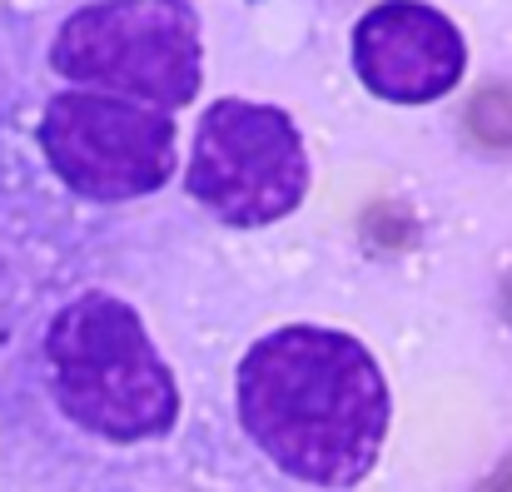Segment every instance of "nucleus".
<instances>
[{
    "instance_id": "6",
    "label": "nucleus",
    "mask_w": 512,
    "mask_h": 492,
    "mask_svg": "<svg viewBox=\"0 0 512 492\" xmlns=\"http://www.w3.org/2000/svg\"><path fill=\"white\" fill-rule=\"evenodd\" d=\"M353 70L388 105H428L458 90L468 70L463 30L423 0H378L353 25Z\"/></svg>"
},
{
    "instance_id": "7",
    "label": "nucleus",
    "mask_w": 512,
    "mask_h": 492,
    "mask_svg": "<svg viewBox=\"0 0 512 492\" xmlns=\"http://www.w3.org/2000/svg\"><path fill=\"white\" fill-rule=\"evenodd\" d=\"M468 130L493 150L512 145V90H483L468 110Z\"/></svg>"
},
{
    "instance_id": "4",
    "label": "nucleus",
    "mask_w": 512,
    "mask_h": 492,
    "mask_svg": "<svg viewBox=\"0 0 512 492\" xmlns=\"http://www.w3.org/2000/svg\"><path fill=\"white\" fill-rule=\"evenodd\" d=\"M184 189L229 229H269L289 219L309 194L299 125L279 105L214 100L194 125Z\"/></svg>"
},
{
    "instance_id": "8",
    "label": "nucleus",
    "mask_w": 512,
    "mask_h": 492,
    "mask_svg": "<svg viewBox=\"0 0 512 492\" xmlns=\"http://www.w3.org/2000/svg\"><path fill=\"white\" fill-rule=\"evenodd\" d=\"M488 492H512V468H508V473H498V478L488 483Z\"/></svg>"
},
{
    "instance_id": "5",
    "label": "nucleus",
    "mask_w": 512,
    "mask_h": 492,
    "mask_svg": "<svg viewBox=\"0 0 512 492\" xmlns=\"http://www.w3.org/2000/svg\"><path fill=\"white\" fill-rule=\"evenodd\" d=\"M40 150L50 169L95 204H125L155 194L174 174V120L165 110L100 95V90H65L45 105Z\"/></svg>"
},
{
    "instance_id": "2",
    "label": "nucleus",
    "mask_w": 512,
    "mask_h": 492,
    "mask_svg": "<svg viewBox=\"0 0 512 492\" xmlns=\"http://www.w3.org/2000/svg\"><path fill=\"white\" fill-rule=\"evenodd\" d=\"M45 358L60 413L105 443L165 438L179 418L170 363L150 343L140 314L115 294L70 299L50 319Z\"/></svg>"
},
{
    "instance_id": "1",
    "label": "nucleus",
    "mask_w": 512,
    "mask_h": 492,
    "mask_svg": "<svg viewBox=\"0 0 512 492\" xmlns=\"http://www.w3.org/2000/svg\"><path fill=\"white\" fill-rule=\"evenodd\" d=\"M249 443L294 483L353 488L373 473L393 398L378 358L339 328L289 324L264 333L234 378Z\"/></svg>"
},
{
    "instance_id": "3",
    "label": "nucleus",
    "mask_w": 512,
    "mask_h": 492,
    "mask_svg": "<svg viewBox=\"0 0 512 492\" xmlns=\"http://www.w3.org/2000/svg\"><path fill=\"white\" fill-rule=\"evenodd\" d=\"M50 70L165 115L184 110L204 80L199 15L189 0H90L60 25Z\"/></svg>"
}]
</instances>
